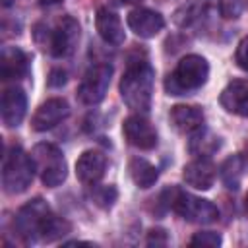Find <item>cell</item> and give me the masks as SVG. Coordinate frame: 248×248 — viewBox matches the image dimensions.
<instances>
[{
  "label": "cell",
  "instance_id": "9a60e30c",
  "mask_svg": "<svg viewBox=\"0 0 248 248\" xmlns=\"http://www.w3.org/2000/svg\"><path fill=\"white\" fill-rule=\"evenodd\" d=\"M221 107L236 116H248V79H232L221 91Z\"/></svg>",
  "mask_w": 248,
  "mask_h": 248
},
{
  "label": "cell",
  "instance_id": "d6a6232c",
  "mask_svg": "<svg viewBox=\"0 0 248 248\" xmlns=\"http://www.w3.org/2000/svg\"><path fill=\"white\" fill-rule=\"evenodd\" d=\"M246 2H248V0H246Z\"/></svg>",
  "mask_w": 248,
  "mask_h": 248
},
{
  "label": "cell",
  "instance_id": "603a6c76",
  "mask_svg": "<svg viewBox=\"0 0 248 248\" xmlns=\"http://www.w3.org/2000/svg\"><path fill=\"white\" fill-rule=\"evenodd\" d=\"M89 198L93 200L95 205H99L101 209H108L114 205L116 198H118V192L112 184L108 186H99V184H93L91 186V192H89Z\"/></svg>",
  "mask_w": 248,
  "mask_h": 248
},
{
  "label": "cell",
  "instance_id": "7402d4cb",
  "mask_svg": "<svg viewBox=\"0 0 248 248\" xmlns=\"http://www.w3.org/2000/svg\"><path fill=\"white\" fill-rule=\"evenodd\" d=\"M209 8V0H186L176 12H174V23L180 27L194 25Z\"/></svg>",
  "mask_w": 248,
  "mask_h": 248
},
{
  "label": "cell",
  "instance_id": "44dd1931",
  "mask_svg": "<svg viewBox=\"0 0 248 248\" xmlns=\"http://www.w3.org/2000/svg\"><path fill=\"white\" fill-rule=\"evenodd\" d=\"M219 176L221 182L229 188V190H238L242 176H244V157L242 155H231L223 161L221 169H219Z\"/></svg>",
  "mask_w": 248,
  "mask_h": 248
},
{
  "label": "cell",
  "instance_id": "d4e9b609",
  "mask_svg": "<svg viewBox=\"0 0 248 248\" xmlns=\"http://www.w3.org/2000/svg\"><path fill=\"white\" fill-rule=\"evenodd\" d=\"M217 6L225 19H236L242 14V0H217Z\"/></svg>",
  "mask_w": 248,
  "mask_h": 248
},
{
  "label": "cell",
  "instance_id": "7c38bea8",
  "mask_svg": "<svg viewBox=\"0 0 248 248\" xmlns=\"http://www.w3.org/2000/svg\"><path fill=\"white\" fill-rule=\"evenodd\" d=\"M27 112V97L23 93L21 87H8L2 93L0 99V114H2V122L8 128L19 126L23 116Z\"/></svg>",
  "mask_w": 248,
  "mask_h": 248
},
{
  "label": "cell",
  "instance_id": "5bb4252c",
  "mask_svg": "<svg viewBox=\"0 0 248 248\" xmlns=\"http://www.w3.org/2000/svg\"><path fill=\"white\" fill-rule=\"evenodd\" d=\"M169 118L174 130L186 136H194L196 132H200L205 122L203 110L194 105H174L169 112Z\"/></svg>",
  "mask_w": 248,
  "mask_h": 248
},
{
  "label": "cell",
  "instance_id": "4316f807",
  "mask_svg": "<svg viewBox=\"0 0 248 248\" xmlns=\"http://www.w3.org/2000/svg\"><path fill=\"white\" fill-rule=\"evenodd\" d=\"M147 244L149 246H157V244H167V234L163 229H151L147 234Z\"/></svg>",
  "mask_w": 248,
  "mask_h": 248
},
{
  "label": "cell",
  "instance_id": "5b68a950",
  "mask_svg": "<svg viewBox=\"0 0 248 248\" xmlns=\"http://www.w3.org/2000/svg\"><path fill=\"white\" fill-rule=\"evenodd\" d=\"M209 78V64L200 54H186L176 68L165 78V91L169 95H186L202 85Z\"/></svg>",
  "mask_w": 248,
  "mask_h": 248
},
{
  "label": "cell",
  "instance_id": "7a4b0ae2",
  "mask_svg": "<svg viewBox=\"0 0 248 248\" xmlns=\"http://www.w3.org/2000/svg\"><path fill=\"white\" fill-rule=\"evenodd\" d=\"M155 72L145 58H134L128 62L120 79V97L134 112L145 114L151 108Z\"/></svg>",
  "mask_w": 248,
  "mask_h": 248
},
{
  "label": "cell",
  "instance_id": "9c48e42d",
  "mask_svg": "<svg viewBox=\"0 0 248 248\" xmlns=\"http://www.w3.org/2000/svg\"><path fill=\"white\" fill-rule=\"evenodd\" d=\"M126 141L138 149H153L157 145V132L143 114H132L122 124Z\"/></svg>",
  "mask_w": 248,
  "mask_h": 248
},
{
  "label": "cell",
  "instance_id": "277c9868",
  "mask_svg": "<svg viewBox=\"0 0 248 248\" xmlns=\"http://www.w3.org/2000/svg\"><path fill=\"white\" fill-rule=\"evenodd\" d=\"M159 200L167 209L174 211L176 215H180L182 219H186L190 223L207 225V223H213V221L219 219V209L209 200L198 198V196H194L190 192H184L176 186L167 188L159 196Z\"/></svg>",
  "mask_w": 248,
  "mask_h": 248
},
{
  "label": "cell",
  "instance_id": "ac0fdd59",
  "mask_svg": "<svg viewBox=\"0 0 248 248\" xmlns=\"http://www.w3.org/2000/svg\"><path fill=\"white\" fill-rule=\"evenodd\" d=\"M95 27L107 45L118 46L124 43V27H122V21L116 12H112L108 8H99L97 16H95Z\"/></svg>",
  "mask_w": 248,
  "mask_h": 248
},
{
  "label": "cell",
  "instance_id": "d6986e66",
  "mask_svg": "<svg viewBox=\"0 0 248 248\" xmlns=\"http://www.w3.org/2000/svg\"><path fill=\"white\" fill-rule=\"evenodd\" d=\"M219 147H221V140H219L215 134H211L209 130H205V128H202L200 132H196L194 136H190L188 151H190L194 157L209 159Z\"/></svg>",
  "mask_w": 248,
  "mask_h": 248
},
{
  "label": "cell",
  "instance_id": "ba28073f",
  "mask_svg": "<svg viewBox=\"0 0 248 248\" xmlns=\"http://www.w3.org/2000/svg\"><path fill=\"white\" fill-rule=\"evenodd\" d=\"M110 76H112V66L99 62L93 64L81 78L79 87H78V99L83 105H99L110 85Z\"/></svg>",
  "mask_w": 248,
  "mask_h": 248
},
{
  "label": "cell",
  "instance_id": "484cf974",
  "mask_svg": "<svg viewBox=\"0 0 248 248\" xmlns=\"http://www.w3.org/2000/svg\"><path fill=\"white\" fill-rule=\"evenodd\" d=\"M234 60H236V64H238L242 70H246V72H248V35L238 43V46H236V54H234Z\"/></svg>",
  "mask_w": 248,
  "mask_h": 248
},
{
  "label": "cell",
  "instance_id": "f1b7e54d",
  "mask_svg": "<svg viewBox=\"0 0 248 248\" xmlns=\"http://www.w3.org/2000/svg\"><path fill=\"white\" fill-rule=\"evenodd\" d=\"M43 6H52V4H58V2H62V0H39Z\"/></svg>",
  "mask_w": 248,
  "mask_h": 248
},
{
  "label": "cell",
  "instance_id": "2e32d148",
  "mask_svg": "<svg viewBox=\"0 0 248 248\" xmlns=\"http://www.w3.org/2000/svg\"><path fill=\"white\" fill-rule=\"evenodd\" d=\"M29 74V56L17 46H4L0 54V78L8 79H21Z\"/></svg>",
  "mask_w": 248,
  "mask_h": 248
},
{
  "label": "cell",
  "instance_id": "8fae6325",
  "mask_svg": "<svg viewBox=\"0 0 248 248\" xmlns=\"http://www.w3.org/2000/svg\"><path fill=\"white\" fill-rule=\"evenodd\" d=\"M107 170V157L97 149H87L76 161V176L81 184L93 186L97 184Z\"/></svg>",
  "mask_w": 248,
  "mask_h": 248
},
{
  "label": "cell",
  "instance_id": "f546056e",
  "mask_svg": "<svg viewBox=\"0 0 248 248\" xmlns=\"http://www.w3.org/2000/svg\"><path fill=\"white\" fill-rule=\"evenodd\" d=\"M0 2H2V6H4V8H8V6H12L16 0H0Z\"/></svg>",
  "mask_w": 248,
  "mask_h": 248
},
{
  "label": "cell",
  "instance_id": "3957f363",
  "mask_svg": "<svg viewBox=\"0 0 248 248\" xmlns=\"http://www.w3.org/2000/svg\"><path fill=\"white\" fill-rule=\"evenodd\" d=\"M33 37L37 45L54 58H68L74 54L79 43V23L72 16H64L52 27L46 23H37Z\"/></svg>",
  "mask_w": 248,
  "mask_h": 248
},
{
  "label": "cell",
  "instance_id": "4fadbf2b",
  "mask_svg": "<svg viewBox=\"0 0 248 248\" xmlns=\"http://www.w3.org/2000/svg\"><path fill=\"white\" fill-rule=\"evenodd\" d=\"M128 27L141 39H151L165 27V19L159 12L149 8H136L126 17Z\"/></svg>",
  "mask_w": 248,
  "mask_h": 248
},
{
  "label": "cell",
  "instance_id": "6da1fadb",
  "mask_svg": "<svg viewBox=\"0 0 248 248\" xmlns=\"http://www.w3.org/2000/svg\"><path fill=\"white\" fill-rule=\"evenodd\" d=\"M14 229L25 242H52L68 234L72 231V225L64 217L52 213L45 200L35 198L17 209Z\"/></svg>",
  "mask_w": 248,
  "mask_h": 248
},
{
  "label": "cell",
  "instance_id": "8992f818",
  "mask_svg": "<svg viewBox=\"0 0 248 248\" xmlns=\"http://www.w3.org/2000/svg\"><path fill=\"white\" fill-rule=\"evenodd\" d=\"M35 163L29 153H25L19 145H12L4 153L2 161V186L8 194L25 192L35 176Z\"/></svg>",
  "mask_w": 248,
  "mask_h": 248
},
{
  "label": "cell",
  "instance_id": "1f68e13d",
  "mask_svg": "<svg viewBox=\"0 0 248 248\" xmlns=\"http://www.w3.org/2000/svg\"><path fill=\"white\" fill-rule=\"evenodd\" d=\"M246 207H248V196H246Z\"/></svg>",
  "mask_w": 248,
  "mask_h": 248
},
{
  "label": "cell",
  "instance_id": "4dcf8cb0",
  "mask_svg": "<svg viewBox=\"0 0 248 248\" xmlns=\"http://www.w3.org/2000/svg\"><path fill=\"white\" fill-rule=\"evenodd\" d=\"M118 2H122V4H134V2H140V0H118Z\"/></svg>",
  "mask_w": 248,
  "mask_h": 248
},
{
  "label": "cell",
  "instance_id": "e0dca14e",
  "mask_svg": "<svg viewBox=\"0 0 248 248\" xmlns=\"http://www.w3.org/2000/svg\"><path fill=\"white\" fill-rule=\"evenodd\" d=\"M182 178L196 190H209L215 182V165L209 159L196 157L182 169Z\"/></svg>",
  "mask_w": 248,
  "mask_h": 248
},
{
  "label": "cell",
  "instance_id": "ffe728a7",
  "mask_svg": "<svg viewBox=\"0 0 248 248\" xmlns=\"http://www.w3.org/2000/svg\"><path fill=\"white\" fill-rule=\"evenodd\" d=\"M128 170L134 184L140 188H151L159 178V170L143 157H132L128 163Z\"/></svg>",
  "mask_w": 248,
  "mask_h": 248
},
{
  "label": "cell",
  "instance_id": "52a82bcc",
  "mask_svg": "<svg viewBox=\"0 0 248 248\" xmlns=\"http://www.w3.org/2000/svg\"><path fill=\"white\" fill-rule=\"evenodd\" d=\"M35 170L41 176V182L48 188L60 186L68 176V165L64 153L52 143H37L31 151Z\"/></svg>",
  "mask_w": 248,
  "mask_h": 248
},
{
  "label": "cell",
  "instance_id": "30bf717a",
  "mask_svg": "<svg viewBox=\"0 0 248 248\" xmlns=\"http://www.w3.org/2000/svg\"><path fill=\"white\" fill-rule=\"evenodd\" d=\"M70 114V105L66 103V99L60 97H52L48 101H45L33 114L31 118V128L35 132H46L52 130L54 126H58L66 116Z\"/></svg>",
  "mask_w": 248,
  "mask_h": 248
},
{
  "label": "cell",
  "instance_id": "cb8c5ba5",
  "mask_svg": "<svg viewBox=\"0 0 248 248\" xmlns=\"http://www.w3.org/2000/svg\"><path fill=\"white\" fill-rule=\"evenodd\" d=\"M221 244V236L213 231H200L190 238V246H207V248H215Z\"/></svg>",
  "mask_w": 248,
  "mask_h": 248
},
{
  "label": "cell",
  "instance_id": "83f0119b",
  "mask_svg": "<svg viewBox=\"0 0 248 248\" xmlns=\"http://www.w3.org/2000/svg\"><path fill=\"white\" fill-rule=\"evenodd\" d=\"M64 83H66V72H62V70H52V72H50V78H48V85L58 87V85H64Z\"/></svg>",
  "mask_w": 248,
  "mask_h": 248
}]
</instances>
